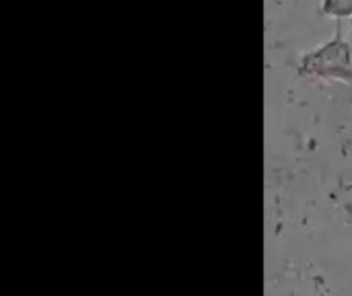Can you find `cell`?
<instances>
[{"label": "cell", "instance_id": "1", "mask_svg": "<svg viewBox=\"0 0 352 296\" xmlns=\"http://www.w3.org/2000/svg\"><path fill=\"white\" fill-rule=\"evenodd\" d=\"M299 72L309 78L320 80H340L352 82V52L342 37H334L316 49L307 52L299 60Z\"/></svg>", "mask_w": 352, "mask_h": 296}, {"label": "cell", "instance_id": "2", "mask_svg": "<svg viewBox=\"0 0 352 296\" xmlns=\"http://www.w3.org/2000/svg\"><path fill=\"white\" fill-rule=\"evenodd\" d=\"M322 14L332 19H351L352 0H322Z\"/></svg>", "mask_w": 352, "mask_h": 296}]
</instances>
